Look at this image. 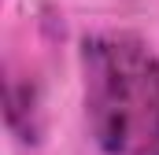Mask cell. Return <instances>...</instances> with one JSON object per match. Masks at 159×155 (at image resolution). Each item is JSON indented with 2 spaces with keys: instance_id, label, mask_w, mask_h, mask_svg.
I'll return each instance as SVG.
<instances>
[{
  "instance_id": "obj_1",
  "label": "cell",
  "mask_w": 159,
  "mask_h": 155,
  "mask_svg": "<svg viewBox=\"0 0 159 155\" xmlns=\"http://www.w3.org/2000/svg\"><path fill=\"white\" fill-rule=\"evenodd\" d=\"M85 122L104 155H159V59L148 41L107 30L81 41Z\"/></svg>"
}]
</instances>
